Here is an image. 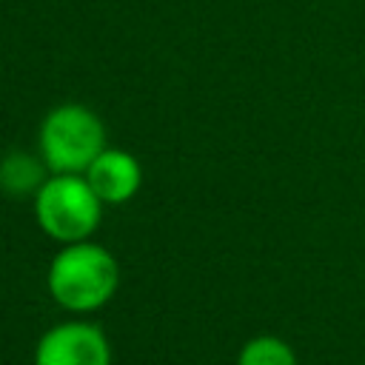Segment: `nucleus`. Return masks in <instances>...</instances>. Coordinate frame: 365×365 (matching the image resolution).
<instances>
[{
	"instance_id": "f257e3e1",
	"label": "nucleus",
	"mask_w": 365,
	"mask_h": 365,
	"mask_svg": "<svg viewBox=\"0 0 365 365\" xmlns=\"http://www.w3.org/2000/svg\"><path fill=\"white\" fill-rule=\"evenodd\" d=\"M46 285L60 308L71 314H91L114 297L120 285V265L108 248L91 240L71 242L54 254Z\"/></svg>"
},
{
	"instance_id": "f03ea898",
	"label": "nucleus",
	"mask_w": 365,
	"mask_h": 365,
	"mask_svg": "<svg viewBox=\"0 0 365 365\" xmlns=\"http://www.w3.org/2000/svg\"><path fill=\"white\" fill-rule=\"evenodd\" d=\"M34 217L51 240L71 245L97 231L103 200L83 174H51L34 194Z\"/></svg>"
},
{
	"instance_id": "7ed1b4c3",
	"label": "nucleus",
	"mask_w": 365,
	"mask_h": 365,
	"mask_svg": "<svg viewBox=\"0 0 365 365\" xmlns=\"http://www.w3.org/2000/svg\"><path fill=\"white\" fill-rule=\"evenodd\" d=\"M103 148L106 128L100 117L80 103L51 108L40 125V157L54 174H86Z\"/></svg>"
},
{
	"instance_id": "20e7f679",
	"label": "nucleus",
	"mask_w": 365,
	"mask_h": 365,
	"mask_svg": "<svg viewBox=\"0 0 365 365\" xmlns=\"http://www.w3.org/2000/svg\"><path fill=\"white\" fill-rule=\"evenodd\" d=\"M34 365H111V342L94 322H57L37 339Z\"/></svg>"
},
{
	"instance_id": "39448f33",
	"label": "nucleus",
	"mask_w": 365,
	"mask_h": 365,
	"mask_svg": "<svg viewBox=\"0 0 365 365\" xmlns=\"http://www.w3.org/2000/svg\"><path fill=\"white\" fill-rule=\"evenodd\" d=\"M83 177L103 200V205H123L140 191L143 168L134 154L123 148H103Z\"/></svg>"
},
{
	"instance_id": "423d86ee",
	"label": "nucleus",
	"mask_w": 365,
	"mask_h": 365,
	"mask_svg": "<svg viewBox=\"0 0 365 365\" xmlns=\"http://www.w3.org/2000/svg\"><path fill=\"white\" fill-rule=\"evenodd\" d=\"M43 182L46 180L40 174V165L29 154H9L0 160V188L6 194H14V197L37 194Z\"/></svg>"
},
{
	"instance_id": "0eeeda50",
	"label": "nucleus",
	"mask_w": 365,
	"mask_h": 365,
	"mask_svg": "<svg viewBox=\"0 0 365 365\" xmlns=\"http://www.w3.org/2000/svg\"><path fill=\"white\" fill-rule=\"evenodd\" d=\"M237 365H297V354L285 339L262 334L240 348Z\"/></svg>"
}]
</instances>
